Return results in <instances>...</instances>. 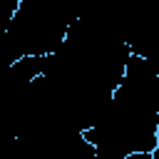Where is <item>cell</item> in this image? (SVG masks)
<instances>
[{"label": "cell", "mask_w": 159, "mask_h": 159, "mask_svg": "<svg viewBox=\"0 0 159 159\" xmlns=\"http://www.w3.org/2000/svg\"><path fill=\"white\" fill-rule=\"evenodd\" d=\"M80 0H20L0 32L5 67L22 57H50L62 50Z\"/></svg>", "instance_id": "cell-1"}, {"label": "cell", "mask_w": 159, "mask_h": 159, "mask_svg": "<svg viewBox=\"0 0 159 159\" xmlns=\"http://www.w3.org/2000/svg\"><path fill=\"white\" fill-rule=\"evenodd\" d=\"M154 159H159V132H157V149H154Z\"/></svg>", "instance_id": "cell-2"}]
</instances>
